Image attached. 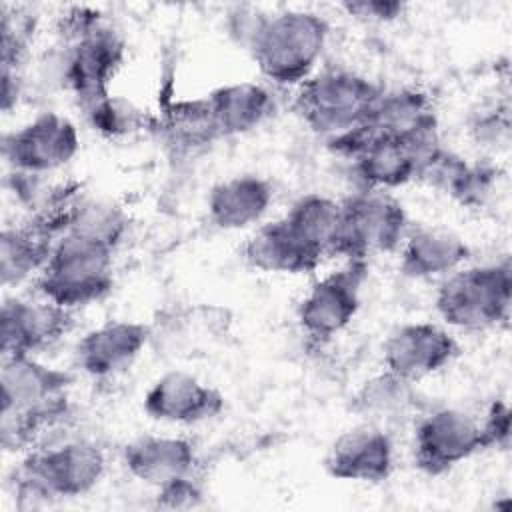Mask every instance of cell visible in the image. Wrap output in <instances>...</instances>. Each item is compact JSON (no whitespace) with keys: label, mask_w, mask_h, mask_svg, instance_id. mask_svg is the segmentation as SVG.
<instances>
[{"label":"cell","mask_w":512,"mask_h":512,"mask_svg":"<svg viewBox=\"0 0 512 512\" xmlns=\"http://www.w3.org/2000/svg\"><path fill=\"white\" fill-rule=\"evenodd\" d=\"M106 472L104 450L88 438L48 440L26 452L14 472L20 502L78 498L92 492Z\"/></svg>","instance_id":"obj_1"},{"label":"cell","mask_w":512,"mask_h":512,"mask_svg":"<svg viewBox=\"0 0 512 512\" xmlns=\"http://www.w3.org/2000/svg\"><path fill=\"white\" fill-rule=\"evenodd\" d=\"M330 24L312 10L266 14L248 52L260 74L276 86H300L308 80L326 50Z\"/></svg>","instance_id":"obj_2"},{"label":"cell","mask_w":512,"mask_h":512,"mask_svg":"<svg viewBox=\"0 0 512 512\" xmlns=\"http://www.w3.org/2000/svg\"><path fill=\"white\" fill-rule=\"evenodd\" d=\"M382 88L348 68L316 70L296 88L294 110L326 142L364 126Z\"/></svg>","instance_id":"obj_3"},{"label":"cell","mask_w":512,"mask_h":512,"mask_svg":"<svg viewBox=\"0 0 512 512\" xmlns=\"http://www.w3.org/2000/svg\"><path fill=\"white\" fill-rule=\"evenodd\" d=\"M114 254L104 244L62 234L34 280L38 296L70 312L102 300L114 286Z\"/></svg>","instance_id":"obj_4"},{"label":"cell","mask_w":512,"mask_h":512,"mask_svg":"<svg viewBox=\"0 0 512 512\" xmlns=\"http://www.w3.org/2000/svg\"><path fill=\"white\" fill-rule=\"evenodd\" d=\"M512 268L508 260L462 266L436 290L434 306L450 328L462 332H486L504 324L510 316Z\"/></svg>","instance_id":"obj_5"},{"label":"cell","mask_w":512,"mask_h":512,"mask_svg":"<svg viewBox=\"0 0 512 512\" xmlns=\"http://www.w3.org/2000/svg\"><path fill=\"white\" fill-rule=\"evenodd\" d=\"M408 230V214L390 192L360 188L342 200L336 256L368 262L374 254L396 252Z\"/></svg>","instance_id":"obj_6"},{"label":"cell","mask_w":512,"mask_h":512,"mask_svg":"<svg viewBox=\"0 0 512 512\" xmlns=\"http://www.w3.org/2000/svg\"><path fill=\"white\" fill-rule=\"evenodd\" d=\"M328 144L336 154L352 162V174L362 190L390 192L418 180L420 166L440 146V140L404 144L388 138H372L356 128Z\"/></svg>","instance_id":"obj_7"},{"label":"cell","mask_w":512,"mask_h":512,"mask_svg":"<svg viewBox=\"0 0 512 512\" xmlns=\"http://www.w3.org/2000/svg\"><path fill=\"white\" fill-rule=\"evenodd\" d=\"M80 150L76 124L58 112H40L2 138V158L10 172L50 176Z\"/></svg>","instance_id":"obj_8"},{"label":"cell","mask_w":512,"mask_h":512,"mask_svg":"<svg viewBox=\"0 0 512 512\" xmlns=\"http://www.w3.org/2000/svg\"><path fill=\"white\" fill-rule=\"evenodd\" d=\"M124 56V40L102 20L64 44V90L74 94L80 110L110 96Z\"/></svg>","instance_id":"obj_9"},{"label":"cell","mask_w":512,"mask_h":512,"mask_svg":"<svg viewBox=\"0 0 512 512\" xmlns=\"http://www.w3.org/2000/svg\"><path fill=\"white\" fill-rule=\"evenodd\" d=\"M486 450L480 420L460 408H434L414 426V466L428 474L440 476Z\"/></svg>","instance_id":"obj_10"},{"label":"cell","mask_w":512,"mask_h":512,"mask_svg":"<svg viewBox=\"0 0 512 512\" xmlns=\"http://www.w3.org/2000/svg\"><path fill=\"white\" fill-rule=\"evenodd\" d=\"M366 272V262L346 260L340 270L322 276L302 296L296 318L300 330L312 342H328L352 324L360 310V290Z\"/></svg>","instance_id":"obj_11"},{"label":"cell","mask_w":512,"mask_h":512,"mask_svg":"<svg viewBox=\"0 0 512 512\" xmlns=\"http://www.w3.org/2000/svg\"><path fill=\"white\" fill-rule=\"evenodd\" d=\"M458 354L454 334L434 322H408L390 332L382 346L384 370L418 382L446 368Z\"/></svg>","instance_id":"obj_12"},{"label":"cell","mask_w":512,"mask_h":512,"mask_svg":"<svg viewBox=\"0 0 512 512\" xmlns=\"http://www.w3.org/2000/svg\"><path fill=\"white\" fill-rule=\"evenodd\" d=\"M326 472L344 482L380 484L394 470V444L386 428L360 422L334 438L326 456Z\"/></svg>","instance_id":"obj_13"},{"label":"cell","mask_w":512,"mask_h":512,"mask_svg":"<svg viewBox=\"0 0 512 512\" xmlns=\"http://www.w3.org/2000/svg\"><path fill=\"white\" fill-rule=\"evenodd\" d=\"M144 412L164 424H200L224 410V396L198 376L170 370L158 376L142 398Z\"/></svg>","instance_id":"obj_14"},{"label":"cell","mask_w":512,"mask_h":512,"mask_svg":"<svg viewBox=\"0 0 512 512\" xmlns=\"http://www.w3.org/2000/svg\"><path fill=\"white\" fill-rule=\"evenodd\" d=\"M360 130L372 138L428 144L438 140V118L426 92L418 88L382 90Z\"/></svg>","instance_id":"obj_15"},{"label":"cell","mask_w":512,"mask_h":512,"mask_svg":"<svg viewBox=\"0 0 512 512\" xmlns=\"http://www.w3.org/2000/svg\"><path fill=\"white\" fill-rule=\"evenodd\" d=\"M72 326V312L44 298H6L0 312L2 356L36 354L56 344Z\"/></svg>","instance_id":"obj_16"},{"label":"cell","mask_w":512,"mask_h":512,"mask_svg":"<svg viewBox=\"0 0 512 512\" xmlns=\"http://www.w3.org/2000/svg\"><path fill=\"white\" fill-rule=\"evenodd\" d=\"M150 326L136 320H108L76 342V366L90 378H114L126 372L144 352Z\"/></svg>","instance_id":"obj_17"},{"label":"cell","mask_w":512,"mask_h":512,"mask_svg":"<svg viewBox=\"0 0 512 512\" xmlns=\"http://www.w3.org/2000/svg\"><path fill=\"white\" fill-rule=\"evenodd\" d=\"M122 464L128 474L152 488H162L186 476H194L198 454L182 436L144 434L122 448Z\"/></svg>","instance_id":"obj_18"},{"label":"cell","mask_w":512,"mask_h":512,"mask_svg":"<svg viewBox=\"0 0 512 512\" xmlns=\"http://www.w3.org/2000/svg\"><path fill=\"white\" fill-rule=\"evenodd\" d=\"M274 202L272 184L258 174H236L216 182L206 196L208 220L226 232L256 226Z\"/></svg>","instance_id":"obj_19"},{"label":"cell","mask_w":512,"mask_h":512,"mask_svg":"<svg viewBox=\"0 0 512 512\" xmlns=\"http://www.w3.org/2000/svg\"><path fill=\"white\" fill-rule=\"evenodd\" d=\"M242 256L248 266L268 274H308L322 262L284 216L260 224L244 242Z\"/></svg>","instance_id":"obj_20"},{"label":"cell","mask_w":512,"mask_h":512,"mask_svg":"<svg viewBox=\"0 0 512 512\" xmlns=\"http://www.w3.org/2000/svg\"><path fill=\"white\" fill-rule=\"evenodd\" d=\"M400 252V272L412 280H430L438 276H448L450 272L462 268L470 260L468 242L440 226H420L408 230Z\"/></svg>","instance_id":"obj_21"},{"label":"cell","mask_w":512,"mask_h":512,"mask_svg":"<svg viewBox=\"0 0 512 512\" xmlns=\"http://www.w3.org/2000/svg\"><path fill=\"white\" fill-rule=\"evenodd\" d=\"M418 180L430 184L462 206L478 208L490 198L498 174L494 166L480 162L472 164L440 144L420 166Z\"/></svg>","instance_id":"obj_22"},{"label":"cell","mask_w":512,"mask_h":512,"mask_svg":"<svg viewBox=\"0 0 512 512\" xmlns=\"http://www.w3.org/2000/svg\"><path fill=\"white\" fill-rule=\"evenodd\" d=\"M220 138L240 136L258 128L274 112V94L260 82H230L206 94Z\"/></svg>","instance_id":"obj_23"},{"label":"cell","mask_w":512,"mask_h":512,"mask_svg":"<svg viewBox=\"0 0 512 512\" xmlns=\"http://www.w3.org/2000/svg\"><path fill=\"white\" fill-rule=\"evenodd\" d=\"M54 238L40 230L34 222L6 226L0 234V278L2 286H18L30 278H38L48 262Z\"/></svg>","instance_id":"obj_24"},{"label":"cell","mask_w":512,"mask_h":512,"mask_svg":"<svg viewBox=\"0 0 512 512\" xmlns=\"http://www.w3.org/2000/svg\"><path fill=\"white\" fill-rule=\"evenodd\" d=\"M352 410L360 414L362 422L386 428L418 410V392L414 382L384 370L360 386L352 398Z\"/></svg>","instance_id":"obj_25"},{"label":"cell","mask_w":512,"mask_h":512,"mask_svg":"<svg viewBox=\"0 0 512 512\" xmlns=\"http://www.w3.org/2000/svg\"><path fill=\"white\" fill-rule=\"evenodd\" d=\"M284 218L322 258L336 256L342 230V200L312 192L298 198Z\"/></svg>","instance_id":"obj_26"},{"label":"cell","mask_w":512,"mask_h":512,"mask_svg":"<svg viewBox=\"0 0 512 512\" xmlns=\"http://www.w3.org/2000/svg\"><path fill=\"white\" fill-rule=\"evenodd\" d=\"M154 130L178 152H196L220 140L206 96L172 102L156 116Z\"/></svg>","instance_id":"obj_27"},{"label":"cell","mask_w":512,"mask_h":512,"mask_svg":"<svg viewBox=\"0 0 512 512\" xmlns=\"http://www.w3.org/2000/svg\"><path fill=\"white\" fill-rule=\"evenodd\" d=\"M130 218L122 206L102 198H76L70 208L64 234H74L112 250L124 242Z\"/></svg>","instance_id":"obj_28"},{"label":"cell","mask_w":512,"mask_h":512,"mask_svg":"<svg viewBox=\"0 0 512 512\" xmlns=\"http://www.w3.org/2000/svg\"><path fill=\"white\" fill-rule=\"evenodd\" d=\"M82 114L90 128L106 138H120L140 130H154L156 122V116L146 114V110L114 94L88 106L82 110Z\"/></svg>","instance_id":"obj_29"},{"label":"cell","mask_w":512,"mask_h":512,"mask_svg":"<svg viewBox=\"0 0 512 512\" xmlns=\"http://www.w3.org/2000/svg\"><path fill=\"white\" fill-rule=\"evenodd\" d=\"M484 448L506 450L510 444V408L504 400H492L486 416L480 420Z\"/></svg>","instance_id":"obj_30"},{"label":"cell","mask_w":512,"mask_h":512,"mask_svg":"<svg viewBox=\"0 0 512 512\" xmlns=\"http://www.w3.org/2000/svg\"><path fill=\"white\" fill-rule=\"evenodd\" d=\"M202 496V488L194 476H186L156 488V502L162 508H192L202 500Z\"/></svg>","instance_id":"obj_31"},{"label":"cell","mask_w":512,"mask_h":512,"mask_svg":"<svg viewBox=\"0 0 512 512\" xmlns=\"http://www.w3.org/2000/svg\"><path fill=\"white\" fill-rule=\"evenodd\" d=\"M342 8L364 22H392L404 12V4L396 0H354L344 2Z\"/></svg>","instance_id":"obj_32"},{"label":"cell","mask_w":512,"mask_h":512,"mask_svg":"<svg viewBox=\"0 0 512 512\" xmlns=\"http://www.w3.org/2000/svg\"><path fill=\"white\" fill-rule=\"evenodd\" d=\"M508 112H496L490 110L482 116L476 118V122L472 124V132L476 136L478 142H482L484 146H496V142L506 140L508 138Z\"/></svg>","instance_id":"obj_33"}]
</instances>
